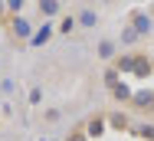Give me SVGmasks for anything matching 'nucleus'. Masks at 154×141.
Wrapping results in <instances>:
<instances>
[{"label": "nucleus", "instance_id": "obj_9", "mask_svg": "<svg viewBox=\"0 0 154 141\" xmlns=\"http://www.w3.org/2000/svg\"><path fill=\"white\" fill-rule=\"evenodd\" d=\"M79 23H82V27H95V23H98V17H95L92 10H85V13L79 17Z\"/></svg>", "mask_w": 154, "mask_h": 141}, {"label": "nucleus", "instance_id": "obj_12", "mask_svg": "<svg viewBox=\"0 0 154 141\" xmlns=\"http://www.w3.org/2000/svg\"><path fill=\"white\" fill-rule=\"evenodd\" d=\"M151 23H154V20H151Z\"/></svg>", "mask_w": 154, "mask_h": 141}, {"label": "nucleus", "instance_id": "obj_7", "mask_svg": "<svg viewBox=\"0 0 154 141\" xmlns=\"http://www.w3.org/2000/svg\"><path fill=\"white\" fill-rule=\"evenodd\" d=\"M108 89H112V95H115V99H122V102H128V99H131V92H128L125 85H118V79L108 85Z\"/></svg>", "mask_w": 154, "mask_h": 141}, {"label": "nucleus", "instance_id": "obj_11", "mask_svg": "<svg viewBox=\"0 0 154 141\" xmlns=\"http://www.w3.org/2000/svg\"><path fill=\"white\" fill-rule=\"evenodd\" d=\"M85 138H89L85 131H72V135H69V138H66V141H85Z\"/></svg>", "mask_w": 154, "mask_h": 141}, {"label": "nucleus", "instance_id": "obj_2", "mask_svg": "<svg viewBox=\"0 0 154 141\" xmlns=\"http://www.w3.org/2000/svg\"><path fill=\"white\" fill-rule=\"evenodd\" d=\"M154 72V62L148 56H141V53H134V62H131V76H138V79H148Z\"/></svg>", "mask_w": 154, "mask_h": 141}, {"label": "nucleus", "instance_id": "obj_8", "mask_svg": "<svg viewBox=\"0 0 154 141\" xmlns=\"http://www.w3.org/2000/svg\"><path fill=\"white\" fill-rule=\"evenodd\" d=\"M98 56H102V59H112V56H115V43H112V39H105V43L98 46Z\"/></svg>", "mask_w": 154, "mask_h": 141}, {"label": "nucleus", "instance_id": "obj_4", "mask_svg": "<svg viewBox=\"0 0 154 141\" xmlns=\"http://www.w3.org/2000/svg\"><path fill=\"white\" fill-rule=\"evenodd\" d=\"M131 105H134V108L154 112V92H134V95H131Z\"/></svg>", "mask_w": 154, "mask_h": 141}, {"label": "nucleus", "instance_id": "obj_6", "mask_svg": "<svg viewBox=\"0 0 154 141\" xmlns=\"http://www.w3.org/2000/svg\"><path fill=\"white\" fill-rule=\"evenodd\" d=\"M131 131H134L138 138H144V141H154V125H148V121H144V125H134Z\"/></svg>", "mask_w": 154, "mask_h": 141}, {"label": "nucleus", "instance_id": "obj_1", "mask_svg": "<svg viewBox=\"0 0 154 141\" xmlns=\"http://www.w3.org/2000/svg\"><path fill=\"white\" fill-rule=\"evenodd\" d=\"M131 30H134L138 36H148L154 30V23H151V17H148L144 10H134V13H131Z\"/></svg>", "mask_w": 154, "mask_h": 141}, {"label": "nucleus", "instance_id": "obj_3", "mask_svg": "<svg viewBox=\"0 0 154 141\" xmlns=\"http://www.w3.org/2000/svg\"><path fill=\"white\" fill-rule=\"evenodd\" d=\"M105 125H108V118L92 115V118H89V125H85V135H89V138H102V135H105Z\"/></svg>", "mask_w": 154, "mask_h": 141}, {"label": "nucleus", "instance_id": "obj_10", "mask_svg": "<svg viewBox=\"0 0 154 141\" xmlns=\"http://www.w3.org/2000/svg\"><path fill=\"white\" fill-rule=\"evenodd\" d=\"M39 7H43V10H46V13H56V0H43V3H39Z\"/></svg>", "mask_w": 154, "mask_h": 141}, {"label": "nucleus", "instance_id": "obj_5", "mask_svg": "<svg viewBox=\"0 0 154 141\" xmlns=\"http://www.w3.org/2000/svg\"><path fill=\"white\" fill-rule=\"evenodd\" d=\"M108 125H112L115 131H131V128H134V125H131V118H128L125 112H115V115H108Z\"/></svg>", "mask_w": 154, "mask_h": 141}]
</instances>
